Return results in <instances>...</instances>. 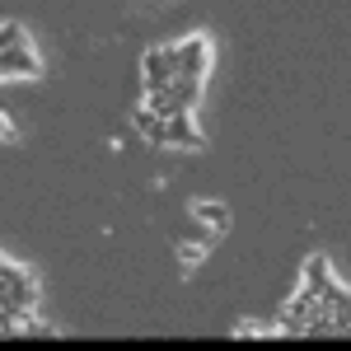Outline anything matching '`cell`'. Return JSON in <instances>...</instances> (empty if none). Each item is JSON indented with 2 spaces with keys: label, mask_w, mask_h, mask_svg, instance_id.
I'll list each match as a JSON object with an SVG mask.
<instances>
[{
  "label": "cell",
  "mask_w": 351,
  "mask_h": 351,
  "mask_svg": "<svg viewBox=\"0 0 351 351\" xmlns=\"http://www.w3.org/2000/svg\"><path fill=\"white\" fill-rule=\"evenodd\" d=\"M206 38H188V43H178V75H206Z\"/></svg>",
  "instance_id": "3"
},
{
  "label": "cell",
  "mask_w": 351,
  "mask_h": 351,
  "mask_svg": "<svg viewBox=\"0 0 351 351\" xmlns=\"http://www.w3.org/2000/svg\"><path fill=\"white\" fill-rule=\"evenodd\" d=\"M145 108L155 112V117H164V122H169V117L188 112L192 104H188V99H178V89H173V84H164V89H155V94H150V104H145Z\"/></svg>",
  "instance_id": "4"
},
{
  "label": "cell",
  "mask_w": 351,
  "mask_h": 351,
  "mask_svg": "<svg viewBox=\"0 0 351 351\" xmlns=\"http://www.w3.org/2000/svg\"><path fill=\"white\" fill-rule=\"evenodd\" d=\"M5 75H43V61L33 56V47H0V80Z\"/></svg>",
  "instance_id": "2"
},
{
  "label": "cell",
  "mask_w": 351,
  "mask_h": 351,
  "mask_svg": "<svg viewBox=\"0 0 351 351\" xmlns=\"http://www.w3.org/2000/svg\"><path fill=\"white\" fill-rule=\"evenodd\" d=\"M197 216L211 220L216 230H225V206H220V202H202V206H197Z\"/></svg>",
  "instance_id": "8"
},
{
  "label": "cell",
  "mask_w": 351,
  "mask_h": 351,
  "mask_svg": "<svg viewBox=\"0 0 351 351\" xmlns=\"http://www.w3.org/2000/svg\"><path fill=\"white\" fill-rule=\"evenodd\" d=\"M0 141H14V127H10L5 117H0Z\"/></svg>",
  "instance_id": "9"
},
{
  "label": "cell",
  "mask_w": 351,
  "mask_h": 351,
  "mask_svg": "<svg viewBox=\"0 0 351 351\" xmlns=\"http://www.w3.org/2000/svg\"><path fill=\"white\" fill-rule=\"evenodd\" d=\"M136 132L145 136V141H155V145H169V122H164V117H155L150 108L136 112Z\"/></svg>",
  "instance_id": "6"
},
{
  "label": "cell",
  "mask_w": 351,
  "mask_h": 351,
  "mask_svg": "<svg viewBox=\"0 0 351 351\" xmlns=\"http://www.w3.org/2000/svg\"><path fill=\"white\" fill-rule=\"evenodd\" d=\"M28 43V33L19 24H0V47H24Z\"/></svg>",
  "instance_id": "7"
},
{
  "label": "cell",
  "mask_w": 351,
  "mask_h": 351,
  "mask_svg": "<svg viewBox=\"0 0 351 351\" xmlns=\"http://www.w3.org/2000/svg\"><path fill=\"white\" fill-rule=\"evenodd\" d=\"M173 75H178V47H155V52H145V94L173 84Z\"/></svg>",
  "instance_id": "1"
},
{
  "label": "cell",
  "mask_w": 351,
  "mask_h": 351,
  "mask_svg": "<svg viewBox=\"0 0 351 351\" xmlns=\"http://www.w3.org/2000/svg\"><path fill=\"white\" fill-rule=\"evenodd\" d=\"M5 267H10V263H5V258H0V276H5Z\"/></svg>",
  "instance_id": "10"
},
{
  "label": "cell",
  "mask_w": 351,
  "mask_h": 351,
  "mask_svg": "<svg viewBox=\"0 0 351 351\" xmlns=\"http://www.w3.org/2000/svg\"><path fill=\"white\" fill-rule=\"evenodd\" d=\"M169 145H188V150H197V145H202V136H197V127H192L188 112L169 117Z\"/></svg>",
  "instance_id": "5"
}]
</instances>
